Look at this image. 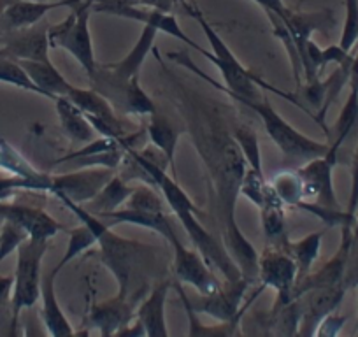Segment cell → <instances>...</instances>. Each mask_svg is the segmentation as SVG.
<instances>
[{
  "label": "cell",
  "instance_id": "6da1fadb",
  "mask_svg": "<svg viewBox=\"0 0 358 337\" xmlns=\"http://www.w3.org/2000/svg\"><path fill=\"white\" fill-rule=\"evenodd\" d=\"M167 57L171 60H174L178 65H183V67L190 69L194 74H197L199 78L204 79L206 83H209L213 88H216L222 94H227L230 99H236L237 102H241L243 106H246L248 109H251L253 113H257L260 116V120L264 122L265 130H267L268 137L273 139V143L283 151L285 157L292 158V160L299 162H309L316 157H323V155L329 153L330 144L329 143H318V141L311 139V137L304 136L302 132H299L297 129L290 125L276 109L273 108V104L267 101L265 95L260 97H243V95H237L234 92H230L225 85H220L215 79L209 78L204 71L197 67V65L192 62V57L187 51H171L167 53Z\"/></svg>",
  "mask_w": 358,
  "mask_h": 337
},
{
  "label": "cell",
  "instance_id": "7a4b0ae2",
  "mask_svg": "<svg viewBox=\"0 0 358 337\" xmlns=\"http://www.w3.org/2000/svg\"><path fill=\"white\" fill-rule=\"evenodd\" d=\"M185 9L190 13V16H194V18L197 20L199 25H201V29L204 30V36L208 37V43L211 44L213 51H208L206 48H202L199 53L204 55L209 62H213V64L218 67V71L222 72L223 79H225V87L229 88L230 92H234V94H237V95H243V97L257 99L262 95L260 92H258V87H262V88H265V90H271V92H274V94L281 95L283 99H287L288 94L278 90V88L268 87L267 83L262 81L260 78H257V76L251 74V72L248 71V69L244 67L239 60H237L236 55L230 51V48L227 46L225 41L222 39V36H220V34L216 32V30L213 29L208 22H206V18L202 16V13L197 9V6H195L194 0H190V2L185 6Z\"/></svg>",
  "mask_w": 358,
  "mask_h": 337
},
{
  "label": "cell",
  "instance_id": "3957f363",
  "mask_svg": "<svg viewBox=\"0 0 358 337\" xmlns=\"http://www.w3.org/2000/svg\"><path fill=\"white\" fill-rule=\"evenodd\" d=\"M94 2L95 0H79L74 8H71V13L64 22L50 27L48 30L50 46L69 51L85 69L88 78L97 69L94 43L90 34V15L94 11Z\"/></svg>",
  "mask_w": 358,
  "mask_h": 337
},
{
  "label": "cell",
  "instance_id": "277c9868",
  "mask_svg": "<svg viewBox=\"0 0 358 337\" xmlns=\"http://www.w3.org/2000/svg\"><path fill=\"white\" fill-rule=\"evenodd\" d=\"M48 243L36 239H25L18 248L15 285H13V327H16L20 313L29 309L39 301L41 283H43V259L46 255Z\"/></svg>",
  "mask_w": 358,
  "mask_h": 337
},
{
  "label": "cell",
  "instance_id": "5b68a950",
  "mask_svg": "<svg viewBox=\"0 0 358 337\" xmlns=\"http://www.w3.org/2000/svg\"><path fill=\"white\" fill-rule=\"evenodd\" d=\"M299 269L290 253L283 250L267 248L258 259V280L264 288H274L278 292L276 308L287 306L294 301V288L297 283Z\"/></svg>",
  "mask_w": 358,
  "mask_h": 337
},
{
  "label": "cell",
  "instance_id": "8992f818",
  "mask_svg": "<svg viewBox=\"0 0 358 337\" xmlns=\"http://www.w3.org/2000/svg\"><path fill=\"white\" fill-rule=\"evenodd\" d=\"M337 164V157L327 153L323 157H316L306 162L297 173L302 180L304 188V202H313L322 208L341 209L339 201L334 190V167Z\"/></svg>",
  "mask_w": 358,
  "mask_h": 337
},
{
  "label": "cell",
  "instance_id": "52a82bcc",
  "mask_svg": "<svg viewBox=\"0 0 358 337\" xmlns=\"http://www.w3.org/2000/svg\"><path fill=\"white\" fill-rule=\"evenodd\" d=\"M94 11L95 13H104V15H113L120 16V18L134 20V22H141L144 25H153L157 27L158 32H164L167 36L179 39L181 43L188 44L194 50L201 51V44L194 43L187 34L181 30L178 20L171 13L158 11V9L151 8H139V6H129V4H120L115 0H95L94 2Z\"/></svg>",
  "mask_w": 358,
  "mask_h": 337
},
{
  "label": "cell",
  "instance_id": "ba28073f",
  "mask_svg": "<svg viewBox=\"0 0 358 337\" xmlns=\"http://www.w3.org/2000/svg\"><path fill=\"white\" fill-rule=\"evenodd\" d=\"M115 174V168L108 167H86V171L58 174V176H53L51 194L55 197H67L69 201L85 204L90 199H94Z\"/></svg>",
  "mask_w": 358,
  "mask_h": 337
},
{
  "label": "cell",
  "instance_id": "9c48e42d",
  "mask_svg": "<svg viewBox=\"0 0 358 337\" xmlns=\"http://www.w3.org/2000/svg\"><path fill=\"white\" fill-rule=\"evenodd\" d=\"M248 287H250V283L246 280H241L237 283L227 281L225 288H220L218 292L211 295H199L195 299L188 297L183 288L178 287V292L183 299V304L190 306L195 313H206V315L213 316L220 322L230 323L232 320H236Z\"/></svg>",
  "mask_w": 358,
  "mask_h": 337
},
{
  "label": "cell",
  "instance_id": "30bf717a",
  "mask_svg": "<svg viewBox=\"0 0 358 337\" xmlns=\"http://www.w3.org/2000/svg\"><path fill=\"white\" fill-rule=\"evenodd\" d=\"M171 246L174 250V273L181 283L192 285L201 295H211L222 288L199 250L187 248L179 239L172 241Z\"/></svg>",
  "mask_w": 358,
  "mask_h": 337
},
{
  "label": "cell",
  "instance_id": "8fae6325",
  "mask_svg": "<svg viewBox=\"0 0 358 337\" xmlns=\"http://www.w3.org/2000/svg\"><path fill=\"white\" fill-rule=\"evenodd\" d=\"M341 232H343V239H341L339 250L336 251V255H334L329 262L323 264L316 273L306 274L304 278H301V280L295 283L294 299L301 297L302 294L313 290V288L334 287V285L344 283L348 262H350L351 255V248H353V227L343 225L341 227Z\"/></svg>",
  "mask_w": 358,
  "mask_h": 337
},
{
  "label": "cell",
  "instance_id": "7c38bea8",
  "mask_svg": "<svg viewBox=\"0 0 358 337\" xmlns=\"http://www.w3.org/2000/svg\"><path fill=\"white\" fill-rule=\"evenodd\" d=\"M346 285H334V287L313 288L301 297L302 318L299 327V336H315L316 329L327 315L336 311L346 295Z\"/></svg>",
  "mask_w": 358,
  "mask_h": 337
},
{
  "label": "cell",
  "instance_id": "4fadbf2b",
  "mask_svg": "<svg viewBox=\"0 0 358 337\" xmlns=\"http://www.w3.org/2000/svg\"><path fill=\"white\" fill-rule=\"evenodd\" d=\"M79 0H13L0 15V36L18 32L37 25L50 11L58 8H74Z\"/></svg>",
  "mask_w": 358,
  "mask_h": 337
},
{
  "label": "cell",
  "instance_id": "5bb4252c",
  "mask_svg": "<svg viewBox=\"0 0 358 337\" xmlns=\"http://www.w3.org/2000/svg\"><path fill=\"white\" fill-rule=\"evenodd\" d=\"M50 27H30L18 32L0 36V50L2 57L13 60H37L50 62V39H48Z\"/></svg>",
  "mask_w": 358,
  "mask_h": 337
},
{
  "label": "cell",
  "instance_id": "9a60e30c",
  "mask_svg": "<svg viewBox=\"0 0 358 337\" xmlns=\"http://www.w3.org/2000/svg\"><path fill=\"white\" fill-rule=\"evenodd\" d=\"M0 220L11 222L27 232L30 239L48 241L57 236L60 230H65L57 220L51 218L46 211L32 206L22 204H4L0 202Z\"/></svg>",
  "mask_w": 358,
  "mask_h": 337
},
{
  "label": "cell",
  "instance_id": "2e32d148",
  "mask_svg": "<svg viewBox=\"0 0 358 337\" xmlns=\"http://www.w3.org/2000/svg\"><path fill=\"white\" fill-rule=\"evenodd\" d=\"M287 27L290 29L292 37L295 41L301 60L304 58L306 46L311 41V36L315 32H330L336 27V18H334L330 9H323V11L315 13H294L288 9L283 16H281Z\"/></svg>",
  "mask_w": 358,
  "mask_h": 337
},
{
  "label": "cell",
  "instance_id": "e0dca14e",
  "mask_svg": "<svg viewBox=\"0 0 358 337\" xmlns=\"http://www.w3.org/2000/svg\"><path fill=\"white\" fill-rule=\"evenodd\" d=\"M99 218H101L108 227L118 225V223H130V225L144 227V229H150L153 230V232L164 236L165 239L169 241V244H171L172 241L178 239V236H176V229L174 225H172L167 213H148V211H137V209H132V208H125V209H116V211L102 213V215H99Z\"/></svg>",
  "mask_w": 358,
  "mask_h": 337
},
{
  "label": "cell",
  "instance_id": "ac0fdd59",
  "mask_svg": "<svg viewBox=\"0 0 358 337\" xmlns=\"http://www.w3.org/2000/svg\"><path fill=\"white\" fill-rule=\"evenodd\" d=\"M134 318L132 306L127 299L116 295L111 301L101 302L90 311L88 325L97 329L101 336H113L125 329Z\"/></svg>",
  "mask_w": 358,
  "mask_h": 337
},
{
  "label": "cell",
  "instance_id": "d6986e66",
  "mask_svg": "<svg viewBox=\"0 0 358 337\" xmlns=\"http://www.w3.org/2000/svg\"><path fill=\"white\" fill-rule=\"evenodd\" d=\"M58 273L51 271L46 276L43 278L41 283V299H43V316L44 327H46L48 334L55 337H64V336H74V329H72L71 322L67 316L62 311L60 304H58L57 294H55V280H57Z\"/></svg>",
  "mask_w": 358,
  "mask_h": 337
},
{
  "label": "cell",
  "instance_id": "ffe728a7",
  "mask_svg": "<svg viewBox=\"0 0 358 337\" xmlns=\"http://www.w3.org/2000/svg\"><path fill=\"white\" fill-rule=\"evenodd\" d=\"M20 65L25 69L27 76L32 79V83L43 92L44 97L55 101L57 97H67L71 94V83L60 74L57 67L51 62H37V60H18Z\"/></svg>",
  "mask_w": 358,
  "mask_h": 337
},
{
  "label": "cell",
  "instance_id": "44dd1931",
  "mask_svg": "<svg viewBox=\"0 0 358 337\" xmlns=\"http://www.w3.org/2000/svg\"><path fill=\"white\" fill-rule=\"evenodd\" d=\"M169 283H158L146 301L139 306L136 313V320L144 327L146 336L167 337V325H165V301H167Z\"/></svg>",
  "mask_w": 358,
  "mask_h": 337
},
{
  "label": "cell",
  "instance_id": "7402d4cb",
  "mask_svg": "<svg viewBox=\"0 0 358 337\" xmlns=\"http://www.w3.org/2000/svg\"><path fill=\"white\" fill-rule=\"evenodd\" d=\"M69 101L72 104L78 106L85 115H92V116H97V118L104 120L108 122L120 136H125V129H123V122L120 120V116L116 115L115 108L109 104V101L106 97H102L99 92L95 90H83V88H72L71 94L67 95Z\"/></svg>",
  "mask_w": 358,
  "mask_h": 337
},
{
  "label": "cell",
  "instance_id": "603a6c76",
  "mask_svg": "<svg viewBox=\"0 0 358 337\" xmlns=\"http://www.w3.org/2000/svg\"><path fill=\"white\" fill-rule=\"evenodd\" d=\"M55 106H57L62 130L69 139L74 143H90L95 139L94 127L78 106L72 104L67 97H57Z\"/></svg>",
  "mask_w": 358,
  "mask_h": 337
},
{
  "label": "cell",
  "instance_id": "cb8c5ba5",
  "mask_svg": "<svg viewBox=\"0 0 358 337\" xmlns=\"http://www.w3.org/2000/svg\"><path fill=\"white\" fill-rule=\"evenodd\" d=\"M146 136L151 141V144L165 155L169 167L172 168V178L176 180V150H178L179 143V130L172 125L171 120L157 111L150 116Z\"/></svg>",
  "mask_w": 358,
  "mask_h": 337
},
{
  "label": "cell",
  "instance_id": "d4e9b609",
  "mask_svg": "<svg viewBox=\"0 0 358 337\" xmlns=\"http://www.w3.org/2000/svg\"><path fill=\"white\" fill-rule=\"evenodd\" d=\"M134 188L136 187H130L122 176H116L115 174L94 199H90L88 202H85L86 209H88L92 215L97 216L102 215V213L116 211V209H120V206L125 204V202L129 201Z\"/></svg>",
  "mask_w": 358,
  "mask_h": 337
},
{
  "label": "cell",
  "instance_id": "484cf974",
  "mask_svg": "<svg viewBox=\"0 0 358 337\" xmlns=\"http://www.w3.org/2000/svg\"><path fill=\"white\" fill-rule=\"evenodd\" d=\"M260 220L267 248L287 251L290 239H288L287 223H285V208L264 206V208H260Z\"/></svg>",
  "mask_w": 358,
  "mask_h": 337
},
{
  "label": "cell",
  "instance_id": "4316f807",
  "mask_svg": "<svg viewBox=\"0 0 358 337\" xmlns=\"http://www.w3.org/2000/svg\"><path fill=\"white\" fill-rule=\"evenodd\" d=\"M323 230L320 232H313L309 236H306L304 239L301 241H290L288 244V253H290L292 259L295 260L299 269V278H304L306 274L311 273L313 264L316 262V259L320 257V250H322V237H323Z\"/></svg>",
  "mask_w": 358,
  "mask_h": 337
},
{
  "label": "cell",
  "instance_id": "83f0119b",
  "mask_svg": "<svg viewBox=\"0 0 358 337\" xmlns=\"http://www.w3.org/2000/svg\"><path fill=\"white\" fill-rule=\"evenodd\" d=\"M268 185L273 187V190L276 192L285 206L297 208L301 202H304V188H302V180L299 173L281 171L268 180Z\"/></svg>",
  "mask_w": 358,
  "mask_h": 337
},
{
  "label": "cell",
  "instance_id": "f1b7e54d",
  "mask_svg": "<svg viewBox=\"0 0 358 337\" xmlns=\"http://www.w3.org/2000/svg\"><path fill=\"white\" fill-rule=\"evenodd\" d=\"M265 13H267L268 22H271V25H273L274 36L281 41V44H283L285 50H287L288 57H290L292 69H294L295 83H297V87H301L302 83H304V67H302L301 55H299L297 46H295V41H294V37H292L290 29H288L287 23H285L283 20H281V16H278L276 13H273V11H265Z\"/></svg>",
  "mask_w": 358,
  "mask_h": 337
},
{
  "label": "cell",
  "instance_id": "f546056e",
  "mask_svg": "<svg viewBox=\"0 0 358 337\" xmlns=\"http://www.w3.org/2000/svg\"><path fill=\"white\" fill-rule=\"evenodd\" d=\"M65 232L69 234V244L67 250H65V255L62 257L58 266L55 267V271H57L58 274L64 269L65 264L72 262L76 257L81 255L83 251H86L88 248H92L97 243V237H95L94 230L90 229L88 225H85V223H81V225L76 227V229H65Z\"/></svg>",
  "mask_w": 358,
  "mask_h": 337
},
{
  "label": "cell",
  "instance_id": "4dcf8cb0",
  "mask_svg": "<svg viewBox=\"0 0 358 337\" xmlns=\"http://www.w3.org/2000/svg\"><path fill=\"white\" fill-rule=\"evenodd\" d=\"M234 139H236L237 146H239L241 151H243V157L244 160H246L248 167L264 173V168H262L260 144H258L257 132H255L251 127L239 125L236 130H234Z\"/></svg>",
  "mask_w": 358,
  "mask_h": 337
},
{
  "label": "cell",
  "instance_id": "1f68e13d",
  "mask_svg": "<svg viewBox=\"0 0 358 337\" xmlns=\"http://www.w3.org/2000/svg\"><path fill=\"white\" fill-rule=\"evenodd\" d=\"M0 81L18 87L22 90L34 92L37 95H43V92L32 83V79L27 76L25 69L20 65L18 60H13L9 57H0ZM44 97V95H43Z\"/></svg>",
  "mask_w": 358,
  "mask_h": 337
},
{
  "label": "cell",
  "instance_id": "d6a6232c",
  "mask_svg": "<svg viewBox=\"0 0 358 337\" xmlns=\"http://www.w3.org/2000/svg\"><path fill=\"white\" fill-rule=\"evenodd\" d=\"M127 208L148 213H167L165 211V199L160 197L157 188L150 187V185L134 188L132 195L127 201Z\"/></svg>",
  "mask_w": 358,
  "mask_h": 337
},
{
  "label": "cell",
  "instance_id": "836d02e7",
  "mask_svg": "<svg viewBox=\"0 0 358 337\" xmlns=\"http://www.w3.org/2000/svg\"><path fill=\"white\" fill-rule=\"evenodd\" d=\"M267 183L264 173L260 171H255V168L248 167L246 174L243 178V183H241L239 194L244 195L248 201L253 202L258 209L264 206L265 201V190H267Z\"/></svg>",
  "mask_w": 358,
  "mask_h": 337
},
{
  "label": "cell",
  "instance_id": "e575fe53",
  "mask_svg": "<svg viewBox=\"0 0 358 337\" xmlns=\"http://www.w3.org/2000/svg\"><path fill=\"white\" fill-rule=\"evenodd\" d=\"M344 18L343 34H341L339 46L350 51L358 44V0H344Z\"/></svg>",
  "mask_w": 358,
  "mask_h": 337
},
{
  "label": "cell",
  "instance_id": "d590c367",
  "mask_svg": "<svg viewBox=\"0 0 358 337\" xmlns=\"http://www.w3.org/2000/svg\"><path fill=\"white\" fill-rule=\"evenodd\" d=\"M29 239L27 232L11 222H4L0 229V264L4 262L11 253L18 251L20 244Z\"/></svg>",
  "mask_w": 358,
  "mask_h": 337
},
{
  "label": "cell",
  "instance_id": "8d00e7d4",
  "mask_svg": "<svg viewBox=\"0 0 358 337\" xmlns=\"http://www.w3.org/2000/svg\"><path fill=\"white\" fill-rule=\"evenodd\" d=\"M13 285L15 278L0 276V323L8 318L13 323Z\"/></svg>",
  "mask_w": 358,
  "mask_h": 337
},
{
  "label": "cell",
  "instance_id": "74e56055",
  "mask_svg": "<svg viewBox=\"0 0 358 337\" xmlns=\"http://www.w3.org/2000/svg\"><path fill=\"white\" fill-rule=\"evenodd\" d=\"M358 213V144L353 155V164H351V190H350V201H348L346 215L355 223V216Z\"/></svg>",
  "mask_w": 358,
  "mask_h": 337
},
{
  "label": "cell",
  "instance_id": "f35d334b",
  "mask_svg": "<svg viewBox=\"0 0 358 337\" xmlns=\"http://www.w3.org/2000/svg\"><path fill=\"white\" fill-rule=\"evenodd\" d=\"M348 318L344 315H337L336 311L327 315L325 318L322 320V323L316 329L315 336H327V337H334L343 330V327L346 325Z\"/></svg>",
  "mask_w": 358,
  "mask_h": 337
},
{
  "label": "cell",
  "instance_id": "ab89813d",
  "mask_svg": "<svg viewBox=\"0 0 358 337\" xmlns=\"http://www.w3.org/2000/svg\"><path fill=\"white\" fill-rule=\"evenodd\" d=\"M322 57H323V69H325L329 64H334L336 67L337 65H344L353 58L350 51L343 50L339 44H330L329 48L322 50Z\"/></svg>",
  "mask_w": 358,
  "mask_h": 337
},
{
  "label": "cell",
  "instance_id": "60d3db41",
  "mask_svg": "<svg viewBox=\"0 0 358 337\" xmlns=\"http://www.w3.org/2000/svg\"><path fill=\"white\" fill-rule=\"evenodd\" d=\"M120 4H129V6H139V8H151L158 9L164 13H174V6L179 0H115Z\"/></svg>",
  "mask_w": 358,
  "mask_h": 337
},
{
  "label": "cell",
  "instance_id": "b9f144b4",
  "mask_svg": "<svg viewBox=\"0 0 358 337\" xmlns=\"http://www.w3.org/2000/svg\"><path fill=\"white\" fill-rule=\"evenodd\" d=\"M179 2H181L183 6H187L190 0H179ZM255 2H257L264 11H273L276 13L278 16H283L285 13L288 11L287 6L283 4V0H255Z\"/></svg>",
  "mask_w": 358,
  "mask_h": 337
},
{
  "label": "cell",
  "instance_id": "7bdbcfd3",
  "mask_svg": "<svg viewBox=\"0 0 358 337\" xmlns=\"http://www.w3.org/2000/svg\"><path fill=\"white\" fill-rule=\"evenodd\" d=\"M353 244H358V213L355 216V223H353Z\"/></svg>",
  "mask_w": 358,
  "mask_h": 337
},
{
  "label": "cell",
  "instance_id": "ee69618b",
  "mask_svg": "<svg viewBox=\"0 0 358 337\" xmlns=\"http://www.w3.org/2000/svg\"><path fill=\"white\" fill-rule=\"evenodd\" d=\"M13 0H0V15H2V13H4V9L8 8L9 4H11Z\"/></svg>",
  "mask_w": 358,
  "mask_h": 337
},
{
  "label": "cell",
  "instance_id": "f6af8a7d",
  "mask_svg": "<svg viewBox=\"0 0 358 337\" xmlns=\"http://www.w3.org/2000/svg\"><path fill=\"white\" fill-rule=\"evenodd\" d=\"M0 57H2V50H0Z\"/></svg>",
  "mask_w": 358,
  "mask_h": 337
},
{
  "label": "cell",
  "instance_id": "bcb514c9",
  "mask_svg": "<svg viewBox=\"0 0 358 337\" xmlns=\"http://www.w3.org/2000/svg\"><path fill=\"white\" fill-rule=\"evenodd\" d=\"M37 2H44V0H37Z\"/></svg>",
  "mask_w": 358,
  "mask_h": 337
}]
</instances>
